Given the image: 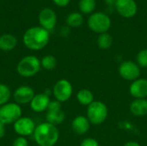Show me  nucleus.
<instances>
[{
    "label": "nucleus",
    "mask_w": 147,
    "mask_h": 146,
    "mask_svg": "<svg viewBox=\"0 0 147 146\" xmlns=\"http://www.w3.org/2000/svg\"><path fill=\"white\" fill-rule=\"evenodd\" d=\"M88 26L90 30L96 34H104L111 27V19L102 12H95L88 19Z\"/></svg>",
    "instance_id": "nucleus-5"
},
{
    "label": "nucleus",
    "mask_w": 147,
    "mask_h": 146,
    "mask_svg": "<svg viewBox=\"0 0 147 146\" xmlns=\"http://www.w3.org/2000/svg\"><path fill=\"white\" fill-rule=\"evenodd\" d=\"M70 34V27L65 26L60 29V35L63 37H67Z\"/></svg>",
    "instance_id": "nucleus-30"
},
{
    "label": "nucleus",
    "mask_w": 147,
    "mask_h": 146,
    "mask_svg": "<svg viewBox=\"0 0 147 146\" xmlns=\"http://www.w3.org/2000/svg\"><path fill=\"white\" fill-rule=\"evenodd\" d=\"M61 109V102L58 101H51L49 103V106L47 108V112H55V111H59Z\"/></svg>",
    "instance_id": "nucleus-27"
},
{
    "label": "nucleus",
    "mask_w": 147,
    "mask_h": 146,
    "mask_svg": "<svg viewBox=\"0 0 147 146\" xmlns=\"http://www.w3.org/2000/svg\"><path fill=\"white\" fill-rule=\"evenodd\" d=\"M117 13L125 18H131L137 13L138 7L134 0H117L115 4Z\"/></svg>",
    "instance_id": "nucleus-10"
},
{
    "label": "nucleus",
    "mask_w": 147,
    "mask_h": 146,
    "mask_svg": "<svg viewBox=\"0 0 147 146\" xmlns=\"http://www.w3.org/2000/svg\"><path fill=\"white\" fill-rule=\"evenodd\" d=\"M41 68L46 71H53L57 66V59L54 56L48 54L44 56L40 60Z\"/></svg>",
    "instance_id": "nucleus-22"
},
{
    "label": "nucleus",
    "mask_w": 147,
    "mask_h": 146,
    "mask_svg": "<svg viewBox=\"0 0 147 146\" xmlns=\"http://www.w3.org/2000/svg\"><path fill=\"white\" fill-rule=\"evenodd\" d=\"M90 127V122L84 115H78L75 117L71 122V129L78 135L86 134Z\"/></svg>",
    "instance_id": "nucleus-15"
},
{
    "label": "nucleus",
    "mask_w": 147,
    "mask_h": 146,
    "mask_svg": "<svg viewBox=\"0 0 147 146\" xmlns=\"http://www.w3.org/2000/svg\"><path fill=\"white\" fill-rule=\"evenodd\" d=\"M33 135L35 143L39 146H54L59 139L57 126L47 121L38 125Z\"/></svg>",
    "instance_id": "nucleus-2"
},
{
    "label": "nucleus",
    "mask_w": 147,
    "mask_h": 146,
    "mask_svg": "<svg viewBox=\"0 0 147 146\" xmlns=\"http://www.w3.org/2000/svg\"><path fill=\"white\" fill-rule=\"evenodd\" d=\"M78 102L83 106H89L94 102V95L88 89H82L77 94Z\"/></svg>",
    "instance_id": "nucleus-18"
},
{
    "label": "nucleus",
    "mask_w": 147,
    "mask_h": 146,
    "mask_svg": "<svg viewBox=\"0 0 147 146\" xmlns=\"http://www.w3.org/2000/svg\"><path fill=\"white\" fill-rule=\"evenodd\" d=\"M12 146H28V141L25 137H17L14 141Z\"/></svg>",
    "instance_id": "nucleus-28"
},
{
    "label": "nucleus",
    "mask_w": 147,
    "mask_h": 146,
    "mask_svg": "<svg viewBox=\"0 0 147 146\" xmlns=\"http://www.w3.org/2000/svg\"><path fill=\"white\" fill-rule=\"evenodd\" d=\"M96 0H79L78 9L84 14H90L96 8Z\"/></svg>",
    "instance_id": "nucleus-23"
},
{
    "label": "nucleus",
    "mask_w": 147,
    "mask_h": 146,
    "mask_svg": "<svg viewBox=\"0 0 147 146\" xmlns=\"http://www.w3.org/2000/svg\"><path fill=\"white\" fill-rule=\"evenodd\" d=\"M50 102H51L50 96H47V94L45 93L37 94L34 96V97L32 99L31 102L29 103L30 108L35 113H42L47 110Z\"/></svg>",
    "instance_id": "nucleus-14"
},
{
    "label": "nucleus",
    "mask_w": 147,
    "mask_h": 146,
    "mask_svg": "<svg viewBox=\"0 0 147 146\" xmlns=\"http://www.w3.org/2000/svg\"><path fill=\"white\" fill-rule=\"evenodd\" d=\"M80 146H100L99 142L93 138H86L82 140Z\"/></svg>",
    "instance_id": "nucleus-26"
},
{
    "label": "nucleus",
    "mask_w": 147,
    "mask_h": 146,
    "mask_svg": "<svg viewBox=\"0 0 147 146\" xmlns=\"http://www.w3.org/2000/svg\"><path fill=\"white\" fill-rule=\"evenodd\" d=\"M53 2L59 7H65L70 3L71 0H53Z\"/></svg>",
    "instance_id": "nucleus-29"
},
{
    "label": "nucleus",
    "mask_w": 147,
    "mask_h": 146,
    "mask_svg": "<svg viewBox=\"0 0 147 146\" xmlns=\"http://www.w3.org/2000/svg\"><path fill=\"white\" fill-rule=\"evenodd\" d=\"M123 146H141L138 142L135 141H128L126 144H124Z\"/></svg>",
    "instance_id": "nucleus-32"
},
{
    "label": "nucleus",
    "mask_w": 147,
    "mask_h": 146,
    "mask_svg": "<svg viewBox=\"0 0 147 146\" xmlns=\"http://www.w3.org/2000/svg\"><path fill=\"white\" fill-rule=\"evenodd\" d=\"M84 22V16L78 12H72L66 17V24L70 28H78Z\"/></svg>",
    "instance_id": "nucleus-20"
},
{
    "label": "nucleus",
    "mask_w": 147,
    "mask_h": 146,
    "mask_svg": "<svg viewBox=\"0 0 147 146\" xmlns=\"http://www.w3.org/2000/svg\"><path fill=\"white\" fill-rule=\"evenodd\" d=\"M50 40V34L40 26L32 27L26 30L22 41L24 46L32 51H40L45 48Z\"/></svg>",
    "instance_id": "nucleus-1"
},
{
    "label": "nucleus",
    "mask_w": 147,
    "mask_h": 146,
    "mask_svg": "<svg viewBox=\"0 0 147 146\" xmlns=\"http://www.w3.org/2000/svg\"><path fill=\"white\" fill-rule=\"evenodd\" d=\"M109 109L106 104L101 101H94L87 107L86 117L90 124L98 126L102 124L108 118Z\"/></svg>",
    "instance_id": "nucleus-4"
},
{
    "label": "nucleus",
    "mask_w": 147,
    "mask_h": 146,
    "mask_svg": "<svg viewBox=\"0 0 147 146\" xmlns=\"http://www.w3.org/2000/svg\"><path fill=\"white\" fill-rule=\"evenodd\" d=\"M13 126L17 135L25 138L33 135L36 128L34 121L29 117H21L13 124Z\"/></svg>",
    "instance_id": "nucleus-9"
},
{
    "label": "nucleus",
    "mask_w": 147,
    "mask_h": 146,
    "mask_svg": "<svg viewBox=\"0 0 147 146\" xmlns=\"http://www.w3.org/2000/svg\"><path fill=\"white\" fill-rule=\"evenodd\" d=\"M53 94L56 101L61 103L65 102L71 97L73 94V87L70 81L66 79H60L54 84Z\"/></svg>",
    "instance_id": "nucleus-7"
},
{
    "label": "nucleus",
    "mask_w": 147,
    "mask_h": 146,
    "mask_svg": "<svg viewBox=\"0 0 147 146\" xmlns=\"http://www.w3.org/2000/svg\"><path fill=\"white\" fill-rule=\"evenodd\" d=\"M118 71L120 76L123 79L131 82H134L140 78L141 74L140 67L137 65V63L131 60L122 62L119 66Z\"/></svg>",
    "instance_id": "nucleus-8"
},
{
    "label": "nucleus",
    "mask_w": 147,
    "mask_h": 146,
    "mask_svg": "<svg viewBox=\"0 0 147 146\" xmlns=\"http://www.w3.org/2000/svg\"><path fill=\"white\" fill-rule=\"evenodd\" d=\"M17 45V39L9 34H5L0 36V50L3 52L12 51Z\"/></svg>",
    "instance_id": "nucleus-17"
},
{
    "label": "nucleus",
    "mask_w": 147,
    "mask_h": 146,
    "mask_svg": "<svg viewBox=\"0 0 147 146\" xmlns=\"http://www.w3.org/2000/svg\"><path fill=\"white\" fill-rule=\"evenodd\" d=\"M129 93L134 99H146L147 79L138 78L132 82L129 87Z\"/></svg>",
    "instance_id": "nucleus-13"
},
{
    "label": "nucleus",
    "mask_w": 147,
    "mask_h": 146,
    "mask_svg": "<svg viewBox=\"0 0 147 146\" xmlns=\"http://www.w3.org/2000/svg\"><path fill=\"white\" fill-rule=\"evenodd\" d=\"M46 120L47 122L57 126V125H59L64 122V120H65V114L62 110L55 112H47L46 115Z\"/></svg>",
    "instance_id": "nucleus-19"
},
{
    "label": "nucleus",
    "mask_w": 147,
    "mask_h": 146,
    "mask_svg": "<svg viewBox=\"0 0 147 146\" xmlns=\"http://www.w3.org/2000/svg\"><path fill=\"white\" fill-rule=\"evenodd\" d=\"M11 97V90L9 86L0 83V107L8 103Z\"/></svg>",
    "instance_id": "nucleus-24"
},
{
    "label": "nucleus",
    "mask_w": 147,
    "mask_h": 146,
    "mask_svg": "<svg viewBox=\"0 0 147 146\" xmlns=\"http://www.w3.org/2000/svg\"><path fill=\"white\" fill-rule=\"evenodd\" d=\"M116 1H117V0H105V2H106V3H107L108 4H109V5H112V4H115Z\"/></svg>",
    "instance_id": "nucleus-33"
},
{
    "label": "nucleus",
    "mask_w": 147,
    "mask_h": 146,
    "mask_svg": "<svg viewBox=\"0 0 147 146\" xmlns=\"http://www.w3.org/2000/svg\"><path fill=\"white\" fill-rule=\"evenodd\" d=\"M96 43H97V46L102 50L109 49L111 46L113 45V37L108 33L101 34H99L97 38Z\"/></svg>",
    "instance_id": "nucleus-21"
},
{
    "label": "nucleus",
    "mask_w": 147,
    "mask_h": 146,
    "mask_svg": "<svg viewBox=\"0 0 147 146\" xmlns=\"http://www.w3.org/2000/svg\"><path fill=\"white\" fill-rule=\"evenodd\" d=\"M136 63L140 68L147 67V49L140 50L136 57Z\"/></svg>",
    "instance_id": "nucleus-25"
},
{
    "label": "nucleus",
    "mask_w": 147,
    "mask_h": 146,
    "mask_svg": "<svg viewBox=\"0 0 147 146\" xmlns=\"http://www.w3.org/2000/svg\"><path fill=\"white\" fill-rule=\"evenodd\" d=\"M40 69V60L34 55L25 56L16 65V71L22 77H34L39 73Z\"/></svg>",
    "instance_id": "nucleus-3"
},
{
    "label": "nucleus",
    "mask_w": 147,
    "mask_h": 146,
    "mask_svg": "<svg viewBox=\"0 0 147 146\" xmlns=\"http://www.w3.org/2000/svg\"><path fill=\"white\" fill-rule=\"evenodd\" d=\"M129 110L132 114L137 117H142L147 115V100L146 99H134L130 106Z\"/></svg>",
    "instance_id": "nucleus-16"
},
{
    "label": "nucleus",
    "mask_w": 147,
    "mask_h": 146,
    "mask_svg": "<svg viewBox=\"0 0 147 146\" xmlns=\"http://www.w3.org/2000/svg\"><path fill=\"white\" fill-rule=\"evenodd\" d=\"M5 126L6 125H4L3 122L0 121V139H3L5 136V132H6Z\"/></svg>",
    "instance_id": "nucleus-31"
},
{
    "label": "nucleus",
    "mask_w": 147,
    "mask_h": 146,
    "mask_svg": "<svg viewBox=\"0 0 147 146\" xmlns=\"http://www.w3.org/2000/svg\"><path fill=\"white\" fill-rule=\"evenodd\" d=\"M39 22L40 27L48 32L53 30L57 23L56 13L50 8L43 9L39 14Z\"/></svg>",
    "instance_id": "nucleus-11"
},
{
    "label": "nucleus",
    "mask_w": 147,
    "mask_h": 146,
    "mask_svg": "<svg viewBox=\"0 0 147 146\" xmlns=\"http://www.w3.org/2000/svg\"><path fill=\"white\" fill-rule=\"evenodd\" d=\"M22 114L21 106L16 102H8L0 107V121L4 125L14 124L22 117Z\"/></svg>",
    "instance_id": "nucleus-6"
},
{
    "label": "nucleus",
    "mask_w": 147,
    "mask_h": 146,
    "mask_svg": "<svg viewBox=\"0 0 147 146\" xmlns=\"http://www.w3.org/2000/svg\"><path fill=\"white\" fill-rule=\"evenodd\" d=\"M34 90L30 86L22 85L18 87L13 94L16 103L19 105H25L30 103L32 99L34 97Z\"/></svg>",
    "instance_id": "nucleus-12"
}]
</instances>
